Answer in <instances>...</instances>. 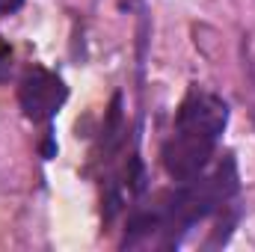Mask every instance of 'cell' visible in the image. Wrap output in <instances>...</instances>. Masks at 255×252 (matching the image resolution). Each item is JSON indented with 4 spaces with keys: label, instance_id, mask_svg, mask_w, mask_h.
Segmentation results:
<instances>
[{
    "label": "cell",
    "instance_id": "1",
    "mask_svg": "<svg viewBox=\"0 0 255 252\" xmlns=\"http://www.w3.org/2000/svg\"><path fill=\"white\" fill-rule=\"evenodd\" d=\"M226 122H229L226 101L208 89H193L175 116L172 136L163 145V166L169 178L181 184L196 178L214 157L217 139L226 130Z\"/></svg>",
    "mask_w": 255,
    "mask_h": 252
},
{
    "label": "cell",
    "instance_id": "2",
    "mask_svg": "<svg viewBox=\"0 0 255 252\" xmlns=\"http://www.w3.org/2000/svg\"><path fill=\"white\" fill-rule=\"evenodd\" d=\"M68 98V89L65 83L48 68H30L18 86V101H21V110L27 119L33 122H48L60 113V107Z\"/></svg>",
    "mask_w": 255,
    "mask_h": 252
},
{
    "label": "cell",
    "instance_id": "3",
    "mask_svg": "<svg viewBox=\"0 0 255 252\" xmlns=\"http://www.w3.org/2000/svg\"><path fill=\"white\" fill-rule=\"evenodd\" d=\"M24 6V0H0V15H12Z\"/></svg>",
    "mask_w": 255,
    "mask_h": 252
}]
</instances>
